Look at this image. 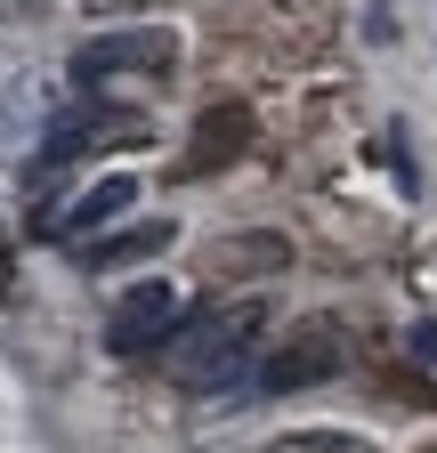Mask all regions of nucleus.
<instances>
[{"label": "nucleus", "instance_id": "obj_5", "mask_svg": "<svg viewBox=\"0 0 437 453\" xmlns=\"http://www.w3.org/2000/svg\"><path fill=\"white\" fill-rule=\"evenodd\" d=\"M138 211V179H97V187H81V203H65V211H49V226L58 235H89V226H114V219H130Z\"/></svg>", "mask_w": 437, "mask_h": 453}, {"label": "nucleus", "instance_id": "obj_1", "mask_svg": "<svg viewBox=\"0 0 437 453\" xmlns=\"http://www.w3.org/2000/svg\"><path fill=\"white\" fill-rule=\"evenodd\" d=\"M251 349H259V316L251 308H211V316L171 332V380L195 388V396H218V388H235Z\"/></svg>", "mask_w": 437, "mask_h": 453}, {"label": "nucleus", "instance_id": "obj_7", "mask_svg": "<svg viewBox=\"0 0 437 453\" xmlns=\"http://www.w3.org/2000/svg\"><path fill=\"white\" fill-rule=\"evenodd\" d=\"M162 243H171V226L154 219V226H130V235H97V243L81 251V267H130L138 251H162Z\"/></svg>", "mask_w": 437, "mask_h": 453}, {"label": "nucleus", "instance_id": "obj_4", "mask_svg": "<svg viewBox=\"0 0 437 453\" xmlns=\"http://www.w3.org/2000/svg\"><path fill=\"white\" fill-rule=\"evenodd\" d=\"M179 324V292L171 283H130L114 308V349H146V340H171Z\"/></svg>", "mask_w": 437, "mask_h": 453}, {"label": "nucleus", "instance_id": "obj_8", "mask_svg": "<svg viewBox=\"0 0 437 453\" xmlns=\"http://www.w3.org/2000/svg\"><path fill=\"white\" fill-rule=\"evenodd\" d=\"M243 138H251V113H243V105H211V113H203V146H195V170H203V162H218L227 146H243Z\"/></svg>", "mask_w": 437, "mask_h": 453}, {"label": "nucleus", "instance_id": "obj_6", "mask_svg": "<svg viewBox=\"0 0 437 453\" xmlns=\"http://www.w3.org/2000/svg\"><path fill=\"white\" fill-rule=\"evenodd\" d=\"M284 259H292V243H284V235H227V243L211 251V267H218V275H276Z\"/></svg>", "mask_w": 437, "mask_h": 453}, {"label": "nucleus", "instance_id": "obj_2", "mask_svg": "<svg viewBox=\"0 0 437 453\" xmlns=\"http://www.w3.org/2000/svg\"><path fill=\"white\" fill-rule=\"evenodd\" d=\"M171 57H179V41L162 33V25H146V33H105V41H89L73 57V73L81 81H105V73H130V65H171Z\"/></svg>", "mask_w": 437, "mask_h": 453}, {"label": "nucleus", "instance_id": "obj_3", "mask_svg": "<svg viewBox=\"0 0 437 453\" xmlns=\"http://www.w3.org/2000/svg\"><path fill=\"white\" fill-rule=\"evenodd\" d=\"M341 365V332H308V340H292V349H276V357H267L259 365V396H284V388H308V380H324V372H333Z\"/></svg>", "mask_w": 437, "mask_h": 453}, {"label": "nucleus", "instance_id": "obj_9", "mask_svg": "<svg viewBox=\"0 0 437 453\" xmlns=\"http://www.w3.org/2000/svg\"><path fill=\"white\" fill-rule=\"evenodd\" d=\"M89 17H138V9H154V0H81Z\"/></svg>", "mask_w": 437, "mask_h": 453}]
</instances>
